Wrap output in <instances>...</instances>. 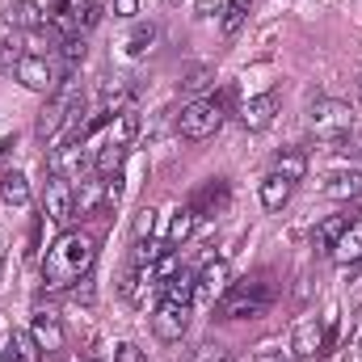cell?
<instances>
[{
    "instance_id": "1",
    "label": "cell",
    "mask_w": 362,
    "mask_h": 362,
    "mask_svg": "<svg viewBox=\"0 0 362 362\" xmlns=\"http://www.w3.org/2000/svg\"><path fill=\"white\" fill-rule=\"evenodd\" d=\"M97 262V240L81 228H68L42 257V282L47 291H68L76 282H85Z\"/></svg>"
},
{
    "instance_id": "2",
    "label": "cell",
    "mask_w": 362,
    "mask_h": 362,
    "mask_svg": "<svg viewBox=\"0 0 362 362\" xmlns=\"http://www.w3.org/2000/svg\"><path fill=\"white\" fill-rule=\"evenodd\" d=\"M308 131L325 144H341L354 131V105L337 101V97H316L308 105Z\"/></svg>"
},
{
    "instance_id": "3",
    "label": "cell",
    "mask_w": 362,
    "mask_h": 362,
    "mask_svg": "<svg viewBox=\"0 0 362 362\" xmlns=\"http://www.w3.org/2000/svg\"><path fill=\"white\" fill-rule=\"evenodd\" d=\"M274 303V286L270 282H232L228 295L219 299V316L223 320H257L266 316Z\"/></svg>"
},
{
    "instance_id": "4",
    "label": "cell",
    "mask_w": 362,
    "mask_h": 362,
    "mask_svg": "<svg viewBox=\"0 0 362 362\" xmlns=\"http://www.w3.org/2000/svg\"><path fill=\"white\" fill-rule=\"evenodd\" d=\"M223 127V105L211 97H202V101H189L185 110L177 114V135L181 139H189V144H202V139H211L215 131Z\"/></svg>"
},
{
    "instance_id": "5",
    "label": "cell",
    "mask_w": 362,
    "mask_h": 362,
    "mask_svg": "<svg viewBox=\"0 0 362 362\" xmlns=\"http://www.w3.org/2000/svg\"><path fill=\"white\" fill-rule=\"evenodd\" d=\"M81 110V93L72 81H64V89L55 93V97H47V105H42V114H38V127H34V135L47 144V139H59V131H64V122L72 118Z\"/></svg>"
},
{
    "instance_id": "6",
    "label": "cell",
    "mask_w": 362,
    "mask_h": 362,
    "mask_svg": "<svg viewBox=\"0 0 362 362\" xmlns=\"http://www.w3.org/2000/svg\"><path fill=\"white\" fill-rule=\"evenodd\" d=\"M13 76H17L30 93H42V97H55V93L64 89V81H68L47 55H21V64L13 68Z\"/></svg>"
},
{
    "instance_id": "7",
    "label": "cell",
    "mask_w": 362,
    "mask_h": 362,
    "mask_svg": "<svg viewBox=\"0 0 362 362\" xmlns=\"http://www.w3.org/2000/svg\"><path fill=\"white\" fill-rule=\"evenodd\" d=\"M42 215L55 219V223H68V219L76 215V189H72V177H64V173H51V177H47Z\"/></svg>"
},
{
    "instance_id": "8",
    "label": "cell",
    "mask_w": 362,
    "mask_h": 362,
    "mask_svg": "<svg viewBox=\"0 0 362 362\" xmlns=\"http://www.w3.org/2000/svg\"><path fill=\"white\" fill-rule=\"evenodd\" d=\"M185 329H189V308L160 299L156 312H152V333H156V341H169V346H173V341L185 337Z\"/></svg>"
},
{
    "instance_id": "9",
    "label": "cell",
    "mask_w": 362,
    "mask_h": 362,
    "mask_svg": "<svg viewBox=\"0 0 362 362\" xmlns=\"http://www.w3.org/2000/svg\"><path fill=\"white\" fill-rule=\"evenodd\" d=\"M329 346H325V329H320V320L316 316H303L299 325H295V337H291V354L295 358H320Z\"/></svg>"
},
{
    "instance_id": "10",
    "label": "cell",
    "mask_w": 362,
    "mask_h": 362,
    "mask_svg": "<svg viewBox=\"0 0 362 362\" xmlns=\"http://www.w3.org/2000/svg\"><path fill=\"white\" fill-rule=\"evenodd\" d=\"M30 333H34V341H38L47 354L64 350V325H59V316H55L51 308H34V316H30Z\"/></svg>"
},
{
    "instance_id": "11",
    "label": "cell",
    "mask_w": 362,
    "mask_h": 362,
    "mask_svg": "<svg viewBox=\"0 0 362 362\" xmlns=\"http://www.w3.org/2000/svg\"><path fill=\"white\" fill-rule=\"evenodd\" d=\"M278 114V93H257L240 105V127L245 131H266Z\"/></svg>"
},
{
    "instance_id": "12",
    "label": "cell",
    "mask_w": 362,
    "mask_h": 362,
    "mask_svg": "<svg viewBox=\"0 0 362 362\" xmlns=\"http://www.w3.org/2000/svg\"><path fill=\"white\" fill-rule=\"evenodd\" d=\"M228 286H232V270H228V262H206V266L198 270V299L219 303V299L228 295Z\"/></svg>"
},
{
    "instance_id": "13",
    "label": "cell",
    "mask_w": 362,
    "mask_h": 362,
    "mask_svg": "<svg viewBox=\"0 0 362 362\" xmlns=\"http://www.w3.org/2000/svg\"><path fill=\"white\" fill-rule=\"evenodd\" d=\"M320 194L333 198V202H354V198H362V173L358 169H337V173L325 177Z\"/></svg>"
},
{
    "instance_id": "14",
    "label": "cell",
    "mask_w": 362,
    "mask_h": 362,
    "mask_svg": "<svg viewBox=\"0 0 362 362\" xmlns=\"http://www.w3.org/2000/svg\"><path fill=\"white\" fill-rule=\"evenodd\" d=\"M329 253H333L337 266H354V262H362V211L350 219V228L337 236V245H333Z\"/></svg>"
},
{
    "instance_id": "15",
    "label": "cell",
    "mask_w": 362,
    "mask_h": 362,
    "mask_svg": "<svg viewBox=\"0 0 362 362\" xmlns=\"http://www.w3.org/2000/svg\"><path fill=\"white\" fill-rule=\"evenodd\" d=\"M4 362H38L42 358V346L34 341V333L30 329H8V337H4Z\"/></svg>"
},
{
    "instance_id": "16",
    "label": "cell",
    "mask_w": 362,
    "mask_h": 362,
    "mask_svg": "<svg viewBox=\"0 0 362 362\" xmlns=\"http://www.w3.org/2000/svg\"><path fill=\"white\" fill-rule=\"evenodd\" d=\"M160 291H165V299H169V303H181V308H189V303L198 299V274L177 270L173 278H165V282H160Z\"/></svg>"
},
{
    "instance_id": "17",
    "label": "cell",
    "mask_w": 362,
    "mask_h": 362,
    "mask_svg": "<svg viewBox=\"0 0 362 362\" xmlns=\"http://www.w3.org/2000/svg\"><path fill=\"white\" fill-rule=\"evenodd\" d=\"M0 202L4 206H13V211H25L30 206V181H25V173H4L0 177Z\"/></svg>"
},
{
    "instance_id": "18",
    "label": "cell",
    "mask_w": 362,
    "mask_h": 362,
    "mask_svg": "<svg viewBox=\"0 0 362 362\" xmlns=\"http://www.w3.org/2000/svg\"><path fill=\"white\" fill-rule=\"evenodd\" d=\"M122 165H127V148H122V144H110V139H105V144L97 148V160H93L97 177H101V181L118 177V173H122Z\"/></svg>"
},
{
    "instance_id": "19",
    "label": "cell",
    "mask_w": 362,
    "mask_h": 362,
    "mask_svg": "<svg viewBox=\"0 0 362 362\" xmlns=\"http://www.w3.org/2000/svg\"><path fill=\"white\" fill-rule=\"evenodd\" d=\"M8 17H13V25H21V30H47V21H51V13H42V4L38 0H17L13 8H8Z\"/></svg>"
},
{
    "instance_id": "20",
    "label": "cell",
    "mask_w": 362,
    "mask_h": 362,
    "mask_svg": "<svg viewBox=\"0 0 362 362\" xmlns=\"http://www.w3.org/2000/svg\"><path fill=\"white\" fill-rule=\"evenodd\" d=\"M358 211H337V215H325L320 223H316V249H333L337 245V236L350 228V219H354Z\"/></svg>"
},
{
    "instance_id": "21",
    "label": "cell",
    "mask_w": 362,
    "mask_h": 362,
    "mask_svg": "<svg viewBox=\"0 0 362 362\" xmlns=\"http://www.w3.org/2000/svg\"><path fill=\"white\" fill-rule=\"evenodd\" d=\"M274 173H278V177H286L291 185H295V181L308 177V156H303L299 148H282V152L274 156Z\"/></svg>"
},
{
    "instance_id": "22",
    "label": "cell",
    "mask_w": 362,
    "mask_h": 362,
    "mask_svg": "<svg viewBox=\"0 0 362 362\" xmlns=\"http://www.w3.org/2000/svg\"><path fill=\"white\" fill-rule=\"evenodd\" d=\"M291 194H295V185L286 177H278V173H270V177L262 181V206L266 211H282L291 202Z\"/></svg>"
},
{
    "instance_id": "23",
    "label": "cell",
    "mask_w": 362,
    "mask_h": 362,
    "mask_svg": "<svg viewBox=\"0 0 362 362\" xmlns=\"http://www.w3.org/2000/svg\"><path fill=\"white\" fill-rule=\"evenodd\" d=\"M194 228H198V211H194V206H177L173 219H169L165 240H169V245H185V240L194 236Z\"/></svg>"
},
{
    "instance_id": "24",
    "label": "cell",
    "mask_w": 362,
    "mask_h": 362,
    "mask_svg": "<svg viewBox=\"0 0 362 362\" xmlns=\"http://www.w3.org/2000/svg\"><path fill=\"white\" fill-rule=\"evenodd\" d=\"M135 131H139V118H135L131 110H118V114L110 118V131H105V139H110V144H122V148H127V144L135 139Z\"/></svg>"
},
{
    "instance_id": "25",
    "label": "cell",
    "mask_w": 362,
    "mask_h": 362,
    "mask_svg": "<svg viewBox=\"0 0 362 362\" xmlns=\"http://www.w3.org/2000/svg\"><path fill=\"white\" fill-rule=\"evenodd\" d=\"M97 206H105V181H81V189H76V211L81 215H89Z\"/></svg>"
},
{
    "instance_id": "26",
    "label": "cell",
    "mask_w": 362,
    "mask_h": 362,
    "mask_svg": "<svg viewBox=\"0 0 362 362\" xmlns=\"http://www.w3.org/2000/svg\"><path fill=\"white\" fill-rule=\"evenodd\" d=\"M169 249H173L169 240H152V236H148V240H135V253H131V262H135V266H156V262H160Z\"/></svg>"
},
{
    "instance_id": "27",
    "label": "cell",
    "mask_w": 362,
    "mask_h": 362,
    "mask_svg": "<svg viewBox=\"0 0 362 362\" xmlns=\"http://www.w3.org/2000/svg\"><path fill=\"white\" fill-rule=\"evenodd\" d=\"M223 202H228V185H223V181H215V185H206V189H202L189 206H194L198 215H211V211H219Z\"/></svg>"
},
{
    "instance_id": "28",
    "label": "cell",
    "mask_w": 362,
    "mask_h": 362,
    "mask_svg": "<svg viewBox=\"0 0 362 362\" xmlns=\"http://www.w3.org/2000/svg\"><path fill=\"white\" fill-rule=\"evenodd\" d=\"M249 8H253V0H232V4L223 8V21H219V25H223V34H228V38H232V34H236V30L245 25Z\"/></svg>"
},
{
    "instance_id": "29",
    "label": "cell",
    "mask_w": 362,
    "mask_h": 362,
    "mask_svg": "<svg viewBox=\"0 0 362 362\" xmlns=\"http://www.w3.org/2000/svg\"><path fill=\"white\" fill-rule=\"evenodd\" d=\"M152 42H156V25H152V21H148V25H135L131 38H127V55H144V51H152Z\"/></svg>"
},
{
    "instance_id": "30",
    "label": "cell",
    "mask_w": 362,
    "mask_h": 362,
    "mask_svg": "<svg viewBox=\"0 0 362 362\" xmlns=\"http://www.w3.org/2000/svg\"><path fill=\"white\" fill-rule=\"evenodd\" d=\"M189 362H236V354H232L228 346H219V341H202V346L189 354Z\"/></svg>"
},
{
    "instance_id": "31",
    "label": "cell",
    "mask_w": 362,
    "mask_h": 362,
    "mask_svg": "<svg viewBox=\"0 0 362 362\" xmlns=\"http://www.w3.org/2000/svg\"><path fill=\"white\" fill-rule=\"evenodd\" d=\"M21 47H17V38H8V34H0V72H13L17 64H21Z\"/></svg>"
},
{
    "instance_id": "32",
    "label": "cell",
    "mask_w": 362,
    "mask_h": 362,
    "mask_svg": "<svg viewBox=\"0 0 362 362\" xmlns=\"http://www.w3.org/2000/svg\"><path fill=\"white\" fill-rule=\"evenodd\" d=\"M59 55H64L68 64H85V55H89V47H85V38H81V34H68V38L59 42Z\"/></svg>"
},
{
    "instance_id": "33",
    "label": "cell",
    "mask_w": 362,
    "mask_h": 362,
    "mask_svg": "<svg viewBox=\"0 0 362 362\" xmlns=\"http://www.w3.org/2000/svg\"><path fill=\"white\" fill-rule=\"evenodd\" d=\"M152 232H156V211H139V219H135V236L148 240Z\"/></svg>"
},
{
    "instance_id": "34",
    "label": "cell",
    "mask_w": 362,
    "mask_h": 362,
    "mask_svg": "<svg viewBox=\"0 0 362 362\" xmlns=\"http://www.w3.org/2000/svg\"><path fill=\"white\" fill-rule=\"evenodd\" d=\"M337 316H341L337 308H329V312L320 316V329H325V346H333V341H337Z\"/></svg>"
},
{
    "instance_id": "35",
    "label": "cell",
    "mask_w": 362,
    "mask_h": 362,
    "mask_svg": "<svg viewBox=\"0 0 362 362\" xmlns=\"http://www.w3.org/2000/svg\"><path fill=\"white\" fill-rule=\"evenodd\" d=\"M114 362H144V354H139V346L118 341V346H114Z\"/></svg>"
},
{
    "instance_id": "36",
    "label": "cell",
    "mask_w": 362,
    "mask_h": 362,
    "mask_svg": "<svg viewBox=\"0 0 362 362\" xmlns=\"http://www.w3.org/2000/svg\"><path fill=\"white\" fill-rule=\"evenodd\" d=\"M139 13V0H114V17H135Z\"/></svg>"
},
{
    "instance_id": "37",
    "label": "cell",
    "mask_w": 362,
    "mask_h": 362,
    "mask_svg": "<svg viewBox=\"0 0 362 362\" xmlns=\"http://www.w3.org/2000/svg\"><path fill=\"white\" fill-rule=\"evenodd\" d=\"M202 85H211V72H194V76L185 81V89H189V93H198Z\"/></svg>"
},
{
    "instance_id": "38",
    "label": "cell",
    "mask_w": 362,
    "mask_h": 362,
    "mask_svg": "<svg viewBox=\"0 0 362 362\" xmlns=\"http://www.w3.org/2000/svg\"><path fill=\"white\" fill-rule=\"evenodd\" d=\"M257 362H291V358H286V354H274V350H262Z\"/></svg>"
},
{
    "instance_id": "39",
    "label": "cell",
    "mask_w": 362,
    "mask_h": 362,
    "mask_svg": "<svg viewBox=\"0 0 362 362\" xmlns=\"http://www.w3.org/2000/svg\"><path fill=\"white\" fill-rule=\"evenodd\" d=\"M8 152H13V135H4V139H0V160H4Z\"/></svg>"
},
{
    "instance_id": "40",
    "label": "cell",
    "mask_w": 362,
    "mask_h": 362,
    "mask_svg": "<svg viewBox=\"0 0 362 362\" xmlns=\"http://www.w3.org/2000/svg\"><path fill=\"white\" fill-rule=\"evenodd\" d=\"M0 262H4V236H0Z\"/></svg>"
},
{
    "instance_id": "41",
    "label": "cell",
    "mask_w": 362,
    "mask_h": 362,
    "mask_svg": "<svg viewBox=\"0 0 362 362\" xmlns=\"http://www.w3.org/2000/svg\"><path fill=\"white\" fill-rule=\"evenodd\" d=\"M0 362H4V350H0Z\"/></svg>"
},
{
    "instance_id": "42",
    "label": "cell",
    "mask_w": 362,
    "mask_h": 362,
    "mask_svg": "<svg viewBox=\"0 0 362 362\" xmlns=\"http://www.w3.org/2000/svg\"><path fill=\"white\" fill-rule=\"evenodd\" d=\"M358 354H362V341H358Z\"/></svg>"
},
{
    "instance_id": "43",
    "label": "cell",
    "mask_w": 362,
    "mask_h": 362,
    "mask_svg": "<svg viewBox=\"0 0 362 362\" xmlns=\"http://www.w3.org/2000/svg\"><path fill=\"white\" fill-rule=\"evenodd\" d=\"M169 4H177V0H169Z\"/></svg>"
}]
</instances>
